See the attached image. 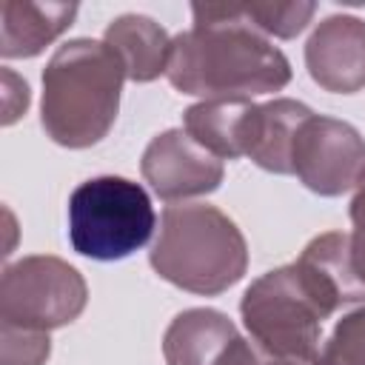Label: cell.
Instances as JSON below:
<instances>
[{
    "mask_svg": "<svg viewBox=\"0 0 365 365\" xmlns=\"http://www.w3.org/2000/svg\"><path fill=\"white\" fill-rule=\"evenodd\" d=\"M194 29L171 40L165 77L182 94L248 100L288 86L285 54L240 20L234 3H194Z\"/></svg>",
    "mask_w": 365,
    "mask_h": 365,
    "instance_id": "6da1fadb",
    "label": "cell"
},
{
    "mask_svg": "<svg viewBox=\"0 0 365 365\" xmlns=\"http://www.w3.org/2000/svg\"><path fill=\"white\" fill-rule=\"evenodd\" d=\"M125 68L103 43L77 37L63 43L43 71L40 123L66 148L100 143L117 120Z\"/></svg>",
    "mask_w": 365,
    "mask_h": 365,
    "instance_id": "7a4b0ae2",
    "label": "cell"
},
{
    "mask_svg": "<svg viewBox=\"0 0 365 365\" xmlns=\"http://www.w3.org/2000/svg\"><path fill=\"white\" fill-rule=\"evenodd\" d=\"M151 268L171 285L217 297L248 268V245L237 222L208 202L168 205L151 245Z\"/></svg>",
    "mask_w": 365,
    "mask_h": 365,
    "instance_id": "3957f363",
    "label": "cell"
},
{
    "mask_svg": "<svg viewBox=\"0 0 365 365\" xmlns=\"http://www.w3.org/2000/svg\"><path fill=\"white\" fill-rule=\"evenodd\" d=\"M157 225L145 188L125 177H94L68 197V242L77 254L100 262L140 251Z\"/></svg>",
    "mask_w": 365,
    "mask_h": 365,
    "instance_id": "277c9868",
    "label": "cell"
},
{
    "mask_svg": "<svg viewBox=\"0 0 365 365\" xmlns=\"http://www.w3.org/2000/svg\"><path fill=\"white\" fill-rule=\"evenodd\" d=\"M242 325L265 356L314 362L322 319H328L297 265H282L254 279L240 302Z\"/></svg>",
    "mask_w": 365,
    "mask_h": 365,
    "instance_id": "5b68a950",
    "label": "cell"
},
{
    "mask_svg": "<svg viewBox=\"0 0 365 365\" xmlns=\"http://www.w3.org/2000/svg\"><path fill=\"white\" fill-rule=\"evenodd\" d=\"M88 299L83 274L60 257H23L3 271L0 319L3 325L51 331L74 322Z\"/></svg>",
    "mask_w": 365,
    "mask_h": 365,
    "instance_id": "8992f818",
    "label": "cell"
},
{
    "mask_svg": "<svg viewBox=\"0 0 365 365\" xmlns=\"http://www.w3.org/2000/svg\"><path fill=\"white\" fill-rule=\"evenodd\" d=\"M291 174L319 197H339L359 188L365 180L362 134L345 120L311 114L294 137Z\"/></svg>",
    "mask_w": 365,
    "mask_h": 365,
    "instance_id": "52a82bcc",
    "label": "cell"
},
{
    "mask_svg": "<svg viewBox=\"0 0 365 365\" xmlns=\"http://www.w3.org/2000/svg\"><path fill=\"white\" fill-rule=\"evenodd\" d=\"M140 171L151 191L165 202L211 194L220 188L225 174L222 160L205 151L182 128H168L157 134L143 151Z\"/></svg>",
    "mask_w": 365,
    "mask_h": 365,
    "instance_id": "ba28073f",
    "label": "cell"
},
{
    "mask_svg": "<svg viewBox=\"0 0 365 365\" xmlns=\"http://www.w3.org/2000/svg\"><path fill=\"white\" fill-rule=\"evenodd\" d=\"M311 80L334 94L365 88V20L351 14L325 17L305 43Z\"/></svg>",
    "mask_w": 365,
    "mask_h": 365,
    "instance_id": "9c48e42d",
    "label": "cell"
},
{
    "mask_svg": "<svg viewBox=\"0 0 365 365\" xmlns=\"http://www.w3.org/2000/svg\"><path fill=\"white\" fill-rule=\"evenodd\" d=\"M322 314L331 317L342 305H362L365 285L356 279L351 265V237L342 231H328L314 237L302 254L294 259Z\"/></svg>",
    "mask_w": 365,
    "mask_h": 365,
    "instance_id": "30bf717a",
    "label": "cell"
},
{
    "mask_svg": "<svg viewBox=\"0 0 365 365\" xmlns=\"http://www.w3.org/2000/svg\"><path fill=\"white\" fill-rule=\"evenodd\" d=\"M240 339L237 325L214 308H188L171 319L163 336L165 365H222Z\"/></svg>",
    "mask_w": 365,
    "mask_h": 365,
    "instance_id": "8fae6325",
    "label": "cell"
},
{
    "mask_svg": "<svg viewBox=\"0 0 365 365\" xmlns=\"http://www.w3.org/2000/svg\"><path fill=\"white\" fill-rule=\"evenodd\" d=\"M314 111L305 103L279 97L262 106H254L245 123L242 157H251L259 168L274 174H291V151L299 125Z\"/></svg>",
    "mask_w": 365,
    "mask_h": 365,
    "instance_id": "7c38bea8",
    "label": "cell"
},
{
    "mask_svg": "<svg viewBox=\"0 0 365 365\" xmlns=\"http://www.w3.org/2000/svg\"><path fill=\"white\" fill-rule=\"evenodd\" d=\"M74 14L77 3H0V54L6 60L40 54L71 26Z\"/></svg>",
    "mask_w": 365,
    "mask_h": 365,
    "instance_id": "4fadbf2b",
    "label": "cell"
},
{
    "mask_svg": "<svg viewBox=\"0 0 365 365\" xmlns=\"http://www.w3.org/2000/svg\"><path fill=\"white\" fill-rule=\"evenodd\" d=\"M103 43L120 57L125 77L134 83H151L168 68L171 37L145 14H123L111 20Z\"/></svg>",
    "mask_w": 365,
    "mask_h": 365,
    "instance_id": "5bb4252c",
    "label": "cell"
},
{
    "mask_svg": "<svg viewBox=\"0 0 365 365\" xmlns=\"http://www.w3.org/2000/svg\"><path fill=\"white\" fill-rule=\"evenodd\" d=\"M251 108V100H202L185 108L182 131L217 160H237L242 157L245 123Z\"/></svg>",
    "mask_w": 365,
    "mask_h": 365,
    "instance_id": "9a60e30c",
    "label": "cell"
},
{
    "mask_svg": "<svg viewBox=\"0 0 365 365\" xmlns=\"http://www.w3.org/2000/svg\"><path fill=\"white\" fill-rule=\"evenodd\" d=\"M242 23L257 29L259 34H271L279 40L297 37L314 17V3H234Z\"/></svg>",
    "mask_w": 365,
    "mask_h": 365,
    "instance_id": "2e32d148",
    "label": "cell"
},
{
    "mask_svg": "<svg viewBox=\"0 0 365 365\" xmlns=\"http://www.w3.org/2000/svg\"><path fill=\"white\" fill-rule=\"evenodd\" d=\"M314 365H365V302L336 319L331 336L319 345Z\"/></svg>",
    "mask_w": 365,
    "mask_h": 365,
    "instance_id": "e0dca14e",
    "label": "cell"
},
{
    "mask_svg": "<svg viewBox=\"0 0 365 365\" xmlns=\"http://www.w3.org/2000/svg\"><path fill=\"white\" fill-rule=\"evenodd\" d=\"M48 354V331L3 325V365H43Z\"/></svg>",
    "mask_w": 365,
    "mask_h": 365,
    "instance_id": "ac0fdd59",
    "label": "cell"
},
{
    "mask_svg": "<svg viewBox=\"0 0 365 365\" xmlns=\"http://www.w3.org/2000/svg\"><path fill=\"white\" fill-rule=\"evenodd\" d=\"M29 108V86L11 68H3V125H11Z\"/></svg>",
    "mask_w": 365,
    "mask_h": 365,
    "instance_id": "d6986e66",
    "label": "cell"
},
{
    "mask_svg": "<svg viewBox=\"0 0 365 365\" xmlns=\"http://www.w3.org/2000/svg\"><path fill=\"white\" fill-rule=\"evenodd\" d=\"M348 237H351V265H354V274L365 285V222L354 225V231Z\"/></svg>",
    "mask_w": 365,
    "mask_h": 365,
    "instance_id": "ffe728a7",
    "label": "cell"
},
{
    "mask_svg": "<svg viewBox=\"0 0 365 365\" xmlns=\"http://www.w3.org/2000/svg\"><path fill=\"white\" fill-rule=\"evenodd\" d=\"M351 222H354V225L365 222V180L359 182V188H356V197L351 200Z\"/></svg>",
    "mask_w": 365,
    "mask_h": 365,
    "instance_id": "44dd1931",
    "label": "cell"
},
{
    "mask_svg": "<svg viewBox=\"0 0 365 365\" xmlns=\"http://www.w3.org/2000/svg\"><path fill=\"white\" fill-rule=\"evenodd\" d=\"M262 365H305V362H294V359H277V356H265Z\"/></svg>",
    "mask_w": 365,
    "mask_h": 365,
    "instance_id": "7402d4cb",
    "label": "cell"
}]
</instances>
